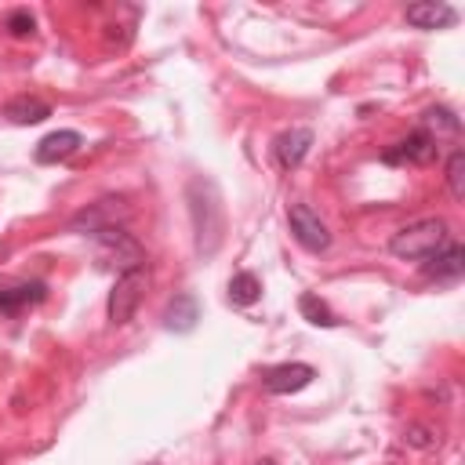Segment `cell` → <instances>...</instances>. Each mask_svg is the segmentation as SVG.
Listing matches in <instances>:
<instances>
[{
	"mask_svg": "<svg viewBox=\"0 0 465 465\" xmlns=\"http://www.w3.org/2000/svg\"><path fill=\"white\" fill-rule=\"evenodd\" d=\"M145 283H149L145 265L127 269V272L116 276V283H113V291H109V305H105L109 323L120 327V323H127V320L134 316V309H138V302H142V294H145Z\"/></svg>",
	"mask_w": 465,
	"mask_h": 465,
	"instance_id": "obj_3",
	"label": "cell"
},
{
	"mask_svg": "<svg viewBox=\"0 0 465 465\" xmlns=\"http://www.w3.org/2000/svg\"><path fill=\"white\" fill-rule=\"evenodd\" d=\"M403 18L414 29H447L458 22V11L450 4H440V0H421V4H411L403 11Z\"/></svg>",
	"mask_w": 465,
	"mask_h": 465,
	"instance_id": "obj_8",
	"label": "cell"
},
{
	"mask_svg": "<svg viewBox=\"0 0 465 465\" xmlns=\"http://www.w3.org/2000/svg\"><path fill=\"white\" fill-rule=\"evenodd\" d=\"M80 134L76 131H51L47 138L36 142V163H58L65 156H73L80 149Z\"/></svg>",
	"mask_w": 465,
	"mask_h": 465,
	"instance_id": "obj_12",
	"label": "cell"
},
{
	"mask_svg": "<svg viewBox=\"0 0 465 465\" xmlns=\"http://www.w3.org/2000/svg\"><path fill=\"white\" fill-rule=\"evenodd\" d=\"M312 378H316V371L309 363H280V367H269L262 374V385L272 396H287V392H302Z\"/></svg>",
	"mask_w": 465,
	"mask_h": 465,
	"instance_id": "obj_7",
	"label": "cell"
},
{
	"mask_svg": "<svg viewBox=\"0 0 465 465\" xmlns=\"http://www.w3.org/2000/svg\"><path fill=\"white\" fill-rule=\"evenodd\" d=\"M443 243H450L447 222H443V218H421V222L403 225V229L392 236L389 251H392L396 258H407V262H425V258L436 254Z\"/></svg>",
	"mask_w": 465,
	"mask_h": 465,
	"instance_id": "obj_2",
	"label": "cell"
},
{
	"mask_svg": "<svg viewBox=\"0 0 465 465\" xmlns=\"http://www.w3.org/2000/svg\"><path fill=\"white\" fill-rule=\"evenodd\" d=\"M309 145H312V131L309 127H291V131H283L280 138H276V160H280V167H298L302 160H305V153H309Z\"/></svg>",
	"mask_w": 465,
	"mask_h": 465,
	"instance_id": "obj_11",
	"label": "cell"
},
{
	"mask_svg": "<svg viewBox=\"0 0 465 465\" xmlns=\"http://www.w3.org/2000/svg\"><path fill=\"white\" fill-rule=\"evenodd\" d=\"M7 29H11L15 36H29V33H33V15H29V11H15V15L7 18Z\"/></svg>",
	"mask_w": 465,
	"mask_h": 465,
	"instance_id": "obj_20",
	"label": "cell"
},
{
	"mask_svg": "<svg viewBox=\"0 0 465 465\" xmlns=\"http://www.w3.org/2000/svg\"><path fill=\"white\" fill-rule=\"evenodd\" d=\"M189 211H193V229H196V251L214 254L222 240V203H218L214 182L207 185V200H203V178L189 182Z\"/></svg>",
	"mask_w": 465,
	"mask_h": 465,
	"instance_id": "obj_1",
	"label": "cell"
},
{
	"mask_svg": "<svg viewBox=\"0 0 465 465\" xmlns=\"http://www.w3.org/2000/svg\"><path fill=\"white\" fill-rule=\"evenodd\" d=\"M254 465H276V461H272V458H258Z\"/></svg>",
	"mask_w": 465,
	"mask_h": 465,
	"instance_id": "obj_21",
	"label": "cell"
},
{
	"mask_svg": "<svg viewBox=\"0 0 465 465\" xmlns=\"http://www.w3.org/2000/svg\"><path fill=\"white\" fill-rule=\"evenodd\" d=\"M287 222H291L294 240H298L305 251L320 254V251H327V247H331V232H327L323 218H320L309 203H291V207H287Z\"/></svg>",
	"mask_w": 465,
	"mask_h": 465,
	"instance_id": "obj_4",
	"label": "cell"
},
{
	"mask_svg": "<svg viewBox=\"0 0 465 465\" xmlns=\"http://www.w3.org/2000/svg\"><path fill=\"white\" fill-rule=\"evenodd\" d=\"M258 294H262V283H258L254 272H236V276L229 280V298H232L236 305H251Z\"/></svg>",
	"mask_w": 465,
	"mask_h": 465,
	"instance_id": "obj_17",
	"label": "cell"
},
{
	"mask_svg": "<svg viewBox=\"0 0 465 465\" xmlns=\"http://www.w3.org/2000/svg\"><path fill=\"white\" fill-rule=\"evenodd\" d=\"M44 291V283H0V312H18L22 305L40 302Z\"/></svg>",
	"mask_w": 465,
	"mask_h": 465,
	"instance_id": "obj_14",
	"label": "cell"
},
{
	"mask_svg": "<svg viewBox=\"0 0 465 465\" xmlns=\"http://www.w3.org/2000/svg\"><path fill=\"white\" fill-rule=\"evenodd\" d=\"M124 214H127L124 200L105 196V200L91 203L87 211H80V214L73 218V229H80V232H98V229H105V225H116V218H124Z\"/></svg>",
	"mask_w": 465,
	"mask_h": 465,
	"instance_id": "obj_9",
	"label": "cell"
},
{
	"mask_svg": "<svg viewBox=\"0 0 465 465\" xmlns=\"http://www.w3.org/2000/svg\"><path fill=\"white\" fill-rule=\"evenodd\" d=\"M421 272L429 276V280H458L461 272H465V251L458 247V243H443L436 254H429L425 258V265H421Z\"/></svg>",
	"mask_w": 465,
	"mask_h": 465,
	"instance_id": "obj_10",
	"label": "cell"
},
{
	"mask_svg": "<svg viewBox=\"0 0 465 465\" xmlns=\"http://www.w3.org/2000/svg\"><path fill=\"white\" fill-rule=\"evenodd\" d=\"M196 320H200V305H196L193 294H174V298L167 302V309H163V323H167V331L185 334V331L196 327Z\"/></svg>",
	"mask_w": 465,
	"mask_h": 465,
	"instance_id": "obj_13",
	"label": "cell"
},
{
	"mask_svg": "<svg viewBox=\"0 0 465 465\" xmlns=\"http://www.w3.org/2000/svg\"><path fill=\"white\" fill-rule=\"evenodd\" d=\"M447 189L454 200H465V153L454 149L447 160Z\"/></svg>",
	"mask_w": 465,
	"mask_h": 465,
	"instance_id": "obj_19",
	"label": "cell"
},
{
	"mask_svg": "<svg viewBox=\"0 0 465 465\" xmlns=\"http://www.w3.org/2000/svg\"><path fill=\"white\" fill-rule=\"evenodd\" d=\"M91 240H94L98 254H102V258H113V262H120V269H124V272H127V269H138V265L145 262V258H142V247H138V240H134L131 232L116 229V225H105V229L91 232Z\"/></svg>",
	"mask_w": 465,
	"mask_h": 465,
	"instance_id": "obj_5",
	"label": "cell"
},
{
	"mask_svg": "<svg viewBox=\"0 0 465 465\" xmlns=\"http://www.w3.org/2000/svg\"><path fill=\"white\" fill-rule=\"evenodd\" d=\"M421 131H429L436 142H440V134H458L461 131V120L450 113V109H443V105H436V109H425V116H421Z\"/></svg>",
	"mask_w": 465,
	"mask_h": 465,
	"instance_id": "obj_16",
	"label": "cell"
},
{
	"mask_svg": "<svg viewBox=\"0 0 465 465\" xmlns=\"http://www.w3.org/2000/svg\"><path fill=\"white\" fill-rule=\"evenodd\" d=\"M298 309H302V316H305L309 323H316V327H334V323H338V316H334L316 294H302V298H298Z\"/></svg>",
	"mask_w": 465,
	"mask_h": 465,
	"instance_id": "obj_18",
	"label": "cell"
},
{
	"mask_svg": "<svg viewBox=\"0 0 465 465\" xmlns=\"http://www.w3.org/2000/svg\"><path fill=\"white\" fill-rule=\"evenodd\" d=\"M381 160L385 163H432L436 160V138L429 134V131H411L407 138H400L396 145H389L385 153H381Z\"/></svg>",
	"mask_w": 465,
	"mask_h": 465,
	"instance_id": "obj_6",
	"label": "cell"
},
{
	"mask_svg": "<svg viewBox=\"0 0 465 465\" xmlns=\"http://www.w3.org/2000/svg\"><path fill=\"white\" fill-rule=\"evenodd\" d=\"M4 116L15 120V124H40V120L51 116V105L40 102V98H15V102L4 105Z\"/></svg>",
	"mask_w": 465,
	"mask_h": 465,
	"instance_id": "obj_15",
	"label": "cell"
}]
</instances>
